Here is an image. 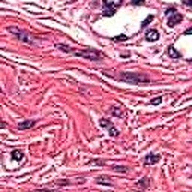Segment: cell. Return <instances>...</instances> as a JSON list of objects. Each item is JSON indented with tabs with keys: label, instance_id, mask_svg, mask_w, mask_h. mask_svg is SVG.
Returning <instances> with one entry per match:
<instances>
[{
	"label": "cell",
	"instance_id": "cell-6",
	"mask_svg": "<svg viewBox=\"0 0 192 192\" xmlns=\"http://www.w3.org/2000/svg\"><path fill=\"white\" fill-rule=\"evenodd\" d=\"M183 20V15L179 14V12H173L171 15H168V27H174V26L180 24Z\"/></svg>",
	"mask_w": 192,
	"mask_h": 192
},
{
	"label": "cell",
	"instance_id": "cell-13",
	"mask_svg": "<svg viewBox=\"0 0 192 192\" xmlns=\"http://www.w3.org/2000/svg\"><path fill=\"white\" fill-rule=\"evenodd\" d=\"M111 170L116 171V173H128V171H129V168L125 167V165H113Z\"/></svg>",
	"mask_w": 192,
	"mask_h": 192
},
{
	"label": "cell",
	"instance_id": "cell-18",
	"mask_svg": "<svg viewBox=\"0 0 192 192\" xmlns=\"http://www.w3.org/2000/svg\"><path fill=\"white\" fill-rule=\"evenodd\" d=\"M113 41H114V42H122V41H128V36H125V35H120V36H116V38H113Z\"/></svg>",
	"mask_w": 192,
	"mask_h": 192
},
{
	"label": "cell",
	"instance_id": "cell-5",
	"mask_svg": "<svg viewBox=\"0 0 192 192\" xmlns=\"http://www.w3.org/2000/svg\"><path fill=\"white\" fill-rule=\"evenodd\" d=\"M99 125L102 126V128H105V129H108V134L111 135V137H119V131H117V128H114V125L111 123V120H107V119H101L99 120Z\"/></svg>",
	"mask_w": 192,
	"mask_h": 192
},
{
	"label": "cell",
	"instance_id": "cell-20",
	"mask_svg": "<svg viewBox=\"0 0 192 192\" xmlns=\"http://www.w3.org/2000/svg\"><path fill=\"white\" fill-rule=\"evenodd\" d=\"M131 3L135 6H141V5H144V0H131Z\"/></svg>",
	"mask_w": 192,
	"mask_h": 192
},
{
	"label": "cell",
	"instance_id": "cell-14",
	"mask_svg": "<svg viewBox=\"0 0 192 192\" xmlns=\"http://www.w3.org/2000/svg\"><path fill=\"white\" fill-rule=\"evenodd\" d=\"M111 114L116 117H123V110L122 107H111Z\"/></svg>",
	"mask_w": 192,
	"mask_h": 192
},
{
	"label": "cell",
	"instance_id": "cell-12",
	"mask_svg": "<svg viewBox=\"0 0 192 192\" xmlns=\"http://www.w3.org/2000/svg\"><path fill=\"white\" fill-rule=\"evenodd\" d=\"M168 56H170L171 59H180V53H179V51H176V48H174L173 45L168 47Z\"/></svg>",
	"mask_w": 192,
	"mask_h": 192
},
{
	"label": "cell",
	"instance_id": "cell-10",
	"mask_svg": "<svg viewBox=\"0 0 192 192\" xmlns=\"http://www.w3.org/2000/svg\"><path fill=\"white\" fill-rule=\"evenodd\" d=\"M36 125V120H24L21 123H18V129H30Z\"/></svg>",
	"mask_w": 192,
	"mask_h": 192
},
{
	"label": "cell",
	"instance_id": "cell-24",
	"mask_svg": "<svg viewBox=\"0 0 192 192\" xmlns=\"http://www.w3.org/2000/svg\"><path fill=\"white\" fill-rule=\"evenodd\" d=\"M191 33H192V29H188V30L185 32V35H191Z\"/></svg>",
	"mask_w": 192,
	"mask_h": 192
},
{
	"label": "cell",
	"instance_id": "cell-22",
	"mask_svg": "<svg viewBox=\"0 0 192 192\" xmlns=\"http://www.w3.org/2000/svg\"><path fill=\"white\" fill-rule=\"evenodd\" d=\"M56 185H60V186H63V185H71V182H66V180H63V182H56Z\"/></svg>",
	"mask_w": 192,
	"mask_h": 192
},
{
	"label": "cell",
	"instance_id": "cell-11",
	"mask_svg": "<svg viewBox=\"0 0 192 192\" xmlns=\"http://www.w3.org/2000/svg\"><path fill=\"white\" fill-rule=\"evenodd\" d=\"M11 158L14 159V161H17V162H20V161H23V158H24V153H23L21 150L15 149V150H12V153H11Z\"/></svg>",
	"mask_w": 192,
	"mask_h": 192
},
{
	"label": "cell",
	"instance_id": "cell-23",
	"mask_svg": "<svg viewBox=\"0 0 192 192\" xmlns=\"http://www.w3.org/2000/svg\"><path fill=\"white\" fill-rule=\"evenodd\" d=\"M185 5H188V6H191V5H192V2H191V0H185Z\"/></svg>",
	"mask_w": 192,
	"mask_h": 192
},
{
	"label": "cell",
	"instance_id": "cell-4",
	"mask_svg": "<svg viewBox=\"0 0 192 192\" xmlns=\"http://www.w3.org/2000/svg\"><path fill=\"white\" fill-rule=\"evenodd\" d=\"M74 56L77 57H84L86 60H101L102 59V53L95 48H87L83 51H74Z\"/></svg>",
	"mask_w": 192,
	"mask_h": 192
},
{
	"label": "cell",
	"instance_id": "cell-21",
	"mask_svg": "<svg viewBox=\"0 0 192 192\" xmlns=\"http://www.w3.org/2000/svg\"><path fill=\"white\" fill-rule=\"evenodd\" d=\"M173 12H176V8H170V9H167V12H165V14H167V15H171Z\"/></svg>",
	"mask_w": 192,
	"mask_h": 192
},
{
	"label": "cell",
	"instance_id": "cell-16",
	"mask_svg": "<svg viewBox=\"0 0 192 192\" xmlns=\"http://www.w3.org/2000/svg\"><path fill=\"white\" fill-rule=\"evenodd\" d=\"M137 185H138V186H141V188H149V179H147V177L140 179Z\"/></svg>",
	"mask_w": 192,
	"mask_h": 192
},
{
	"label": "cell",
	"instance_id": "cell-15",
	"mask_svg": "<svg viewBox=\"0 0 192 192\" xmlns=\"http://www.w3.org/2000/svg\"><path fill=\"white\" fill-rule=\"evenodd\" d=\"M56 48H59V50H62V51H65V53H69V54H74V50H72L71 47H68V45H65V44H57V45H56Z\"/></svg>",
	"mask_w": 192,
	"mask_h": 192
},
{
	"label": "cell",
	"instance_id": "cell-9",
	"mask_svg": "<svg viewBox=\"0 0 192 192\" xmlns=\"http://www.w3.org/2000/svg\"><path fill=\"white\" fill-rule=\"evenodd\" d=\"M96 183H98V185H105V186H113L111 179L107 177V176H99V177H96Z\"/></svg>",
	"mask_w": 192,
	"mask_h": 192
},
{
	"label": "cell",
	"instance_id": "cell-17",
	"mask_svg": "<svg viewBox=\"0 0 192 192\" xmlns=\"http://www.w3.org/2000/svg\"><path fill=\"white\" fill-rule=\"evenodd\" d=\"M153 18H155V17H153V15H149V17H147V18H146L144 21H143V24H141V29L147 27V26H149V24H150V23L153 21Z\"/></svg>",
	"mask_w": 192,
	"mask_h": 192
},
{
	"label": "cell",
	"instance_id": "cell-19",
	"mask_svg": "<svg viewBox=\"0 0 192 192\" xmlns=\"http://www.w3.org/2000/svg\"><path fill=\"white\" fill-rule=\"evenodd\" d=\"M161 102H162V96H158V98H153V99L150 101V104H152V105H159Z\"/></svg>",
	"mask_w": 192,
	"mask_h": 192
},
{
	"label": "cell",
	"instance_id": "cell-3",
	"mask_svg": "<svg viewBox=\"0 0 192 192\" xmlns=\"http://www.w3.org/2000/svg\"><path fill=\"white\" fill-rule=\"evenodd\" d=\"M8 32H11L12 35H15V38L18 41L24 42V44H35L36 42V38L32 36L29 32H24L18 27H8Z\"/></svg>",
	"mask_w": 192,
	"mask_h": 192
},
{
	"label": "cell",
	"instance_id": "cell-1",
	"mask_svg": "<svg viewBox=\"0 0 192 192\" xmlns=\"http://www.w3.org/2000/svg\"><path fill=\"white\" fill-rule=\"evenodd\" d=\"M116 78L128 84H149L150 83V78L146 74H138V72H122Z\"/></svg>",
	"mask_w": 192,
	"mask_h": 192
},
{
	"label": "cell",
	"instance_id": "cell-8",
	"mask_svg": "<svg viewBox=\"0 0 192 192\" xmlns=\"http://www.w3.org/2000/svg\"><path fill=\"white\" fill-rule=\"evenodd\" d=\"M146 39H147L149 42H155V41H158V39H159V33H158V30H149V32L146 33Z\"/></svg>",
	"mask_w": 192,
	"mask_h": 192
},
{
	"label": "cell",
	"instance_id": "cell-2",
	"mask_svg": "<svg viewBox=\"0 0 192 192\" xmlns=\"http://www.w3.org/2000/svg\"><path fill=\"white\" fill-rule=\"evenodd\" d=\"M123 0H104L102 5H104V9H102V15L104 17H113L116 14V11L122 6Z\"/></svg>",
	"mask_w": 192,
	"mask_h": 192
},
{
	"label": "cell",
	"instance_id": "cell-25",
	"mask_svg": "<svg viewBox=\"0 0 192 192\" xmlns=\"http://www.w3.org/2000/svg\"><path fill=\"white\" fill-rule=\"evenodd\" d=\"M0 93H3V90H2V89H0Z\"/></svg>",
	"mask_w": 192,
	"mask_h": 192
},
{
	"label": "cell",
	"instance_id": "cell-7",
	"mask_svg": "<svg viewBox=\"0 0 192 192\" xmlns=\"http://www.w3.org/2000/svg\"><path fill=\"white\" fill-rule=\"evenodd\" d=\"M159 161H161V155H158V153H149L144 158V165H153Z\"/></svg>",
	"mask_w": 192,
	"mask_h": 192
}]
</instances>
